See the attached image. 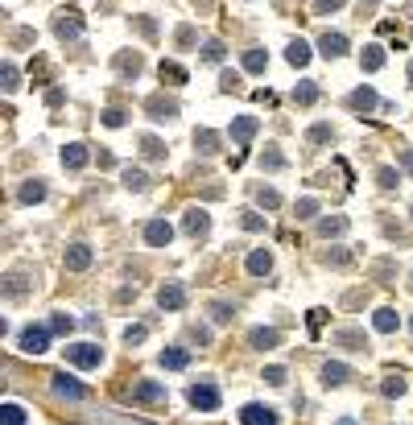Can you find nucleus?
Returning <instances> with one entry per match:
<instances>
[{
  "label": "nucleus",
  "mask_w": 413,
  "mask_h": 425,
  "mask_svg": "<svg viewBox=\"0 0 413 425\" xmlns=\"http://www.w3.org/2000/svg\"><path fill=\"white\" fill-rule=\"evenodd\" d=\"M265 165H269V169H281V165H285V157H281V153H265Z\"/></svg>",
  "instance_id": "nucleus-48"
},
{
  "label": "nucleus",
  "mask_w": 413,
  "mask_h": 425,
  "mask_svg": "<svg viewBox=\"0 0 413 425\" xmlns=\"http://www.w3.org/2000/svg\"><path fill=\"white\" fill-rule=\"evenodd\" d=\"M319 231H323L327 240H331V236H343V231H347V219H343V215H331V219L319 223Z\"/></svg>",
  "instance_id": "nucleus-27"
},
{
  "label": "nucleus",
  "mask_w": 413,
  "mask_h": 425,
  "mask_svg": "<svg viewBox=\"0 0 413 425\" xmlns=\"http://www.w3.org/2000/svg\"><path fill=\"white\" fill-rule=\"evenodd\" d=\"M232 314H236V306H223V302L211 306V318H215V322H232Z\"/></svg>",
  "instance_id": "nucleus-38"
},
{
  "label": "nucleus",
  "mask_w": 413,
  "mask_h": 425,
  "mask_svg": "<svg viewBox=\"0 0 413 425\" xmlns=\"http://www.w3.org/2000/svg\"><path fill=\"white\" fill-rule=\"evenodd\" d=\"M54 33H58L62 41H66V37H79V33H83V21H79V12H70V8H66V12H58V21H54Z\"/></svg>",
  "instance_id": "nucleus-9"
},
{
  "label": "nucleus",
  "mask_w": 413,
  "mask_h": 425,
  "mask_svg": "<svg viewBox=\"0 0 413 425\" xmlns=\"http://www.w3.org/2000/svg\"><path fill=\"white\" fill-rule=\"evenodd\" d=\"M319 50H323L327 58H343V54H347V37H343V33H331V29H327V33L319 37Z\"/></svg>",
  "instance_id": "nucleus-11"
},
{
  "label": "nucleus",
  "mask_w": 413,
  "mask_h": 425,
  "mask_svg": "<svg viewBox=\"0 0 413 425\" xmlns=\"http://www.w3.org/2000/svg\"><path fill=\"white\" fill-rule=\"evenodd\" d=\"M145 335H149L145 326H128V331H124V343H128V347H132V343H145Z\"/></svg>",
  "instance_id": "nucleus-42"
},
{
  "label": "nucleus",
  "mask_w": 413,
  "mask_h": 425,
  "mask_svg": "<svg viewBox=\"0 0 413 425\" xmlns=\"http://www.w3.org/2000/svg\"><path fill=\"white\" fill-rule=\"evenodd\" d=\"M381 393H385V397H405V380H401V376H389V380L381 384Z\"/></svg>",
  "instance_id": "nucleus-34"
},
{
  "label": "nucleus",
  "mask_w": 413,
  "mask_h": 425,
  "mask_svg": "<svg viewBox=\"0 0 413 425\" xmlns=\"http://www.w3.org/2000/svg\"><path fill=\"white\" fill-rule=\"evenodd\" d=\"M132 401H141V405H153V401H165V388H161L157 380H141V384L132 388Z\"/></svg>",
  "instance_id": "nucleus-12"
},
{
  "label": "nucleus",
  "mask_w": 413,
  "mask_h": 425,
  "mask_svg": "<svg viewBox=\"0 0 413 425\" xmlns=\"http://www.w3.org/2000/svg\"><path fill=\"white\" fill-rule=\"evenodd\" d=\"M298 215H302V219L319 215V198H302V203H298Z\"/></svg>",
  "instance_id": "nucleus-41"
},
{
  "label": "nucleus",
  "mask_w": 413,
  "mask_h": 425,
  "mask_svg": "<svg viewBox=\"0 0 413 425\" xmlns=\"http://www.w3.org/2000/svg\"><path fill=\"white\" fill-rule=\"evenodd\" d=\"M285 62H290V66H306V62H310V45H306L302 37H298V41H290V50H285Z\"/></svg>",
  "instance_id": "nucleus-19"
},
{
  "label": "nucleus",
  "mask_w": 413,
  "mask_h": 425,
  "mask_svg": "<svg viewBox=\"0 0 413 425\" xmlns=\"http://www.w3.org/2000/svg\"><path fill=\"white\" fill-rule=\"evenodd\" d=\"M265 380H269L273 388H281V384H285V368H265Z\"/></svg>",
  "instance_id": "nucleus-43"
},
{
  "label": "nucleus",
  "mask_w": 413,
  "mask_h": 425,
  "mask_svg": "<svg viewBox=\"0 0 413 425\" xmlns=\"http://www.w3.org/2000/svg\"><path fill=\"white\" fill-rule=\"evenodd\" d=\"M186 364H190V351H186V347H165V351H161V368L182 372Z\"/></svg>",
  "instance_id": "nucleus-16"
},
{
  "label": "nucleus",
  "mask_w": 413,
  "mask_h": 425,
  "mask_svg": "<svg viewBox=\"0 0 413 425\" xmlns=\"http://www.w3.org/2000/svg\"><path fill=\"white\" fill-rule=\"evenodd\" d=\"M41 198H46V186H41V182H37V178H33V182H25V186H21V203H41Z\"/></svg>",
  "instance_id": "nucleus-29"
},
{
  "label": "nucleus",
  "mask_w": 413,
  "mask_h": 425,
  "mask_svg": "<svg viewBox=\"0 0 413 425\" xmlns=\"http://www.w3.org/2000/svg\"><path fill=\"white\" fill-rule=\"evenodd\" d=\"M269 269H273V256H269V252H265V248H261V252H252V256H248V273H252V277H265V273H269Z\"/></svg>",
  "instance_id": "nucleus-21"
},
{
  "label": "nucleus",
  "mask_w": 413,
  "mask_h": 425,
  "mask_svg": "<svg viewBox=\"0 0 413 425\" xmlns=\"http://www.w3.org/2000/svg\"><path fill=\"white\" fill-rule=\"evenodd\" d=\"M323 322H327V310H310V335H319Z\"/></svg>",
  "instance_id": "nucleus-45"
},
{
  "label": "nucleus",
  "mask_w": 413,
  "mask_h": 425,
  "mask_svg": "<svg viewBox=\"0 0 413 425\" xmlns=\"http://www.w3.org/2000/svg\"><path fill=\"white\" fill-rule=\"evenodd\" d=\"M0 79H4V91H17V87H21V83H17V66H12V62H4Z\"/></svg>",
  "instance_id": "nucleus-36"
},
{
  "label": "nucleus",
  "mask_w": 413,
  "mask_h": 425,
  "mask_svg": "<svg viewBox=\"0 0 413 425\" xmlns=\"http://www.w3.org/2000/svg\"><path fill=\"white\" fill-rule=\"evenodd\" d=\"M256 128H261V120H256V116H236V120H232V141L248 145V141L256 136Z\"/></svg>",
  "instance_id": "nucleus-10"
},
{
  "label": "nucleus",
  "mask_w": 413,
  "mask_h": 425,
  "mask_svg": "<svg viewBox=\"0 0 413 425\" xmlns=\"http://www.w3.org/2000/svg\"><path fill=\"white\" fill-rule=\"evenodd\" d=\"M157 70H161V79H165V83H174V87H182V83L190 79V74H186V70H182L178 62H161Z\"/></svg>",
  "instance_id": "nucleus-24"
},
{
  "label": "nucleus",
  "mask_w": 413,
  "mask_h": 425,
  "mask_svg": "<svg viewBox=\"0 0 413 425\" xmlns=\"http://www.w3.org/2000/svg\"><path fill=\"white\" fill-rule=\"evenodd\" d=\"M203 58H207V62H219V58H223V41H207V45H203Z\"/></svg>",
  "instance_id": "nucleus-39"
},
{
  "label": "nucleus",
  "mask_w": 413,
  "mask_h": 425,
  "mask_svg": "<svg viewBox=\"0 0 413 425\" xmlns=\"http://www.w3.org/2000/svg\"><path fill=\"white\" fill-rule=\"evenodd\" d=\"M347 103H352L356 112H372V107H376L381 99H376V91H372V87H356V91L347 95Z\"/></svg>",
  "instance_id": "nucleus-14"
},
{
  "label": "nucleus",
  "mask_w": 413,
  "mask_h": 425,
  "mask_svg": "<svg viewBox=\"0 0 413 425\" xmlns=\"http://www.w3.org/2000/svg\"><path fill=\"white\" fill-rule=\"evenodd\" d=\"M372 326H376L381 335H393V331H397V310H376V314H372Z\"/></svg>",
  "instance_id": "nucleus-22"
},
{
  "label": "nucleus",
  "mask_w": 413,
  "mask_h": 425,
  "mask_svg": "<svg viewBox=\"0 0 413 425\" xmlns=\"http://www.w3.org/2000/svg\"><path fill=\"white\" fill-rule=\"evenodd\" d=\"M256 203H261V207H269V211H277V207H281V194L261 186V190H256Z\"/></svg>",
  "instance_id": "nucleus-33"
},
{
  "label": "nucleus",
  "mask_w": 413,
  "mask_h": 425,
  "mask_svg": "<svg viewBox=\"0 0 413 425\" xmlns=\"http://www.w3.org/2000/svg\"><path fill=\"white\" fill-rule=\"evenodd\" d=\"M194 149H199V153H215V149H219V132L199 128V132H194Z\"/></svg>",
  "instance_id": "nucleus-20"
},
{
  "label": "nucleus",
  "mask_w": 413,
  "mask_h": 425,
  "mask_svg": "<svg viewBox=\"0 0 413 425\" xmlns=\"http://www.w3.org/2000/svg\"><path fill=\"white\" fill-rule=\"evenodd\" d=\"M87 265H91V248H87V244H70V248H66V269H70V273H83Z\"/></svg>",
  "instance_id": "nucleus-13"
},
{
  "label": "nucleus",
  "mask_w": 413,
  "mask_h": 425,
  "mask_svg": "<svg viewBox=\"0 0 413 425\" xmlns=\"http://www.w3.org/2000/svg\"><path fill=\"white\" fill-rule=\"evenodd\" d=\"M120 182H124L128 190H137V194H141V190H149V178H145V169H124V174H120Z\"/></svg>",
  "instance_id": "nucleus-25"
},
{
  "label": "nucleus",
  "mask_w": 413,
  "mask_h": 425,
  "mask_svg": "<svg viewBox=\"0 0 413 425\" xmlns=\"http://www.w3.org/2000/svg\"><path fill=\"white\" fill-rule=\"evenodd\" d=\"M339 4H343V0H314V8H319V12H335Z\"/></svg>",
  "instance_id": "nucleus-49"
},
{
  "label": "nucleus",
  "mask_w": 413,
  "mask_h": 425,
  "mask_svg": "<svg viewBox=\"0 0 413 425\" xmlns=\"http://www.w3.org/2000/svg\"><path fill=\"white\" fill-rule=\"evenodd\" d=\"M62 165L66 169H83L87 165V145H66L62 149Z\"/></svg>",
  "instance_id": "nucleus-17"
},
{
  "label": "nucleus",
  "mask_w": 413,
  "mask_h": 425,
  "mask_svg": "<svg viewBox=\"0 0 413 425\" xmlns=\"http://www.w3.org/2000/svg\"><path fill=\"white\" fill-rule=\"evenodd\" d=\"M190 405L199 409V413H215L219 409V388L215 384H207V380H199V384H190Z\"/></svg>",
  "instance_id": "nucleus-1"
},
{
  "label": "nucleus",
  "mask_w": 413,
  "mask_h": 425,
  "mask_svg": "<svg viewBox=\"0 0 413 425\" xmlns=\"http://www.w3.org/2000/svg\"><path fill=\"white\" fill-rule=\"evenodd\" d=\"M54 393H58V397H66V401H83V397H87V388H83L74 376H66V372H58V376H54Z\"/></svg>",
  "instance_id": "nucleus-8"
},
{
  "label": "nucleus",
  "mask_w": 413,
  "mask_h": 425,
  "mask_svg": "<svg viewBox=\"0 0 413 425\" xmlns=\"http://www.w3.org/2000/svg\"><path fill=\"white\" fill-rule=\"evenodd\" d=\"M410 87H413V62H410Z\"/></svg>",
  "instance_id": "nucleus-51"
},
{
  "label": "nucleus",
  "mask_w": 413,
  "mask_h": 425,
  "mask_svg": "<svg viewBox=\"0 0 413 425\" xmlns=\"http://www.w3.org/2000/svg\"><path fill=\"white\" fill-rule=\"evenodd\" d=\"M319 99V87L314 83H302V87H294V103H302V107H310Z\"/></svg>",
  "instance_id": "nucleus-28"
},
{
  "label": "nucleus",
  "mask_w": 413,
  "mask_h": 425,
  "mask_svg": "<svg viewBox=\"0 0 413 425\" xmlns=\"http://www.w3.org/2000/svg\"><path fill=\"white\" fill-rule=\"evenodd\" d=\"M46 326H50V335H70V326H74V318H66V314H54V318H50Z\"/></svg>",
  "instance_id": "nucleus-31"
},
{
  "label": "nucleus",
  "mask_w": 413,
  "mask_h": 425,
  "mask_svg": "<svg viewBox=\"0 0 413 425\" xmlns=\"http://www.w3.org/2000/svg\"><path fill=\"white\" fill-rule=\"evenodd\" d=\"M376 182H381V186H385V190H393V186H397V182H401V178H397V174H393V169H389V165H381V169H376Z\"/></svg>",
  "instance_id": "nucleus-37"
},
{
  "label": "nucleus",
  "mask_w": 413,
  "mask_h": 425,
  "mask_svg": "<svg viewBox=\"0 0 413 425\" xmlns=\"http://www.w3.org/2000/svg\"><path fill=\"white\" fill-rule=\"evenodd\" d=\"M401 165H405V169L413 174V153H410V149H401Z\"/></svg>",
  "instance_id": "nucleus-50"
},
{
  "label": "nucleus",
  "mask_w": 413,
  "mask_h": 425,
  "mask_svg": "<svg viewBox=\"0 0 413 425\" xmlns=\"http://www.w3.org/2000/svg\"><path fill=\"white\" fill-rule=\"evenodd\" d=\"M17 347H21L25 355H41V351L50 347V326H25L21 339H17Z\"/></svg>",
  "instance_id": "nucleus-2"
},
{
  "label": "nucleus",
  "mask_w": 413,
  "mask_h": 425,
  "mask_svg": "<svg viewBox=\"0 0 413 425\" xmlns=\"http://www.w3.org/2000/svg\"><path fill=\"white\" fill-rule=\"evenodd\" d=\"M0 425H25V409L21 405H4L0 409Z\"/></svg>",
  "instance_id": "nucleus-30"
},
{
  "label": "nucleus",
  "mask_w": 413,
  "mask_h": 425,
  "mask_svg": "<svg viewBox=\"0 0 413 425\" xmlns=\"http://www.w3.org/2000/svg\"><path fill=\"white\" fill-rule=\"evenodd\" d=\"M190 41H194V29H190V25H182V29H178V45H190Z\"/></svg>",
  "instance_id": "nucleus-47"
},
{
  "label": "nucleus",
  "mask_w": 413,
  "mask_h": 425,
  "mask_svg": "<svg viewBox=\"0 0 413 425\" xmlns=\"http://www.w3.org/2000/svg\"><path fill=\"white\" fill-rule=\"evenodd\" d=\"M174 240V227L165 223V219H149L145 223V244H153V248H165Z\"/></svg>",
  "instance_id": "nucleus-4"
},
{
  "label": "nucleus",
  "mask_w": 413,
  "mask_h": 425,
  "mask_svg": "<svg viewBox=\"0 0 413 425\" xmlns=\"http://www.w3.org/2000/svg\"><path fill=\"white\" fill-rule=\"evenodd\" d=\"M240 425H277V413L269 405H244L240 409Z\"/></svg>",
  "instance_id": "nucleus-5"
},
{
  "label": "nucleus",
  "mask_w": 413,
  "mask_h": 425,
  "mask_svg": "<svg viewBox=\"0 0 413 425\" xmlns=\"http://www.w3.org/2000/svg\"><path fill=\"white\" fill-rule=\"evenodd\" d=\"M310 141H314V145L331 141V128H327V124H314V128H310Z\"/></svg>",
  "instance_id": "nucleus-44"
},
{
  "label": "nucleus",
  "mask_w": 413,
  "mask_h": 425,
  "mask_svg": "<svg viewBox=\"0 0 413 425\" xmlns=\"http://www.w3.org/2000/svg\"><path fill=\"white\" fill-rule=\"evenodd\" d=\"M141 149H145V157H165V149H161L157 136H141Z\"/></svg>",
  "instance_id": "nucleus-35"
},
{
  "label": "nucleus",
  "mask_w": 413,
  "mask_h": 425,
  "mask_svg": "<svg viewBox=\"0 0 413 425\" xmlns=\"http://www.w3.org/2000/svg\"><path fill=\"white\" fill-rule=\"evenodd\" d=\"M66 360H70L74 368H99L103 351H99L95 343H74V347H66Z\"/></svg>",
  "instance_id": "nucleus-3"
},
{
  "label": "nucleus",
  "mask_w": 413,
  "mask_h": 425,
  "mask_svg": "<svg viewBox=\"0 0 413 425\" xmlns=\"http://www.w3.org/2000/svg\"><path fill=\"white\" fill-rule=\"evenodd\" d=\"M244 227H248V231H261V227H265V219H261V215H252V211H244Z\"/></svg>",
  "instance_id": "nucleus-46"
},
{
  "label": "nucleus",
  "mask_w": 413,
  "mask_h": 425,
  "mask_svg": "<svg viewBox=\"0 0 413 425\" xmlns=\"http://www.w3.org/2000/svg\"><path fill=\"white\" fill-rule=\"evenodd\" d=\"M360 62H364V70H381V66H385V50H381V45H364Z\"/></svg>",
  "instance_id": "nucleus-23"
},
{
  "label": "nucleus",
  "mask_w": 413,
  "mask_h": 425,
  "mask_svg": "<svg viewBox=\"0 0 413 425\" xmlns=\"http://www.w3.org/2000/svg\"><path fill=\"white\" fill-rule=\"evenodd\" d=\"M182 227H186V236H194V240H199V236H207V231H211V219H207V211H203V207H190V211H186V219H182Z\"/></svg>",
  "instance_id": "nucleus-6"
},
{
  "label": "nucleus",
  "mask_w": 413,
  "mask_h": 425,
  "mask_svg": "<svg viewBox=\"0 0 413 425\" xmlns=\"http://www.w3.org/2000/svg\"><path fill=\"white\" fill-rule=\"evenodd\" d=\"M103 124H108V128H120V124H124V112H120V107H108V112H103Z\"/></svg>",
  "instance_id": "nucleus-40"
},
{
  "label": "nucleus",
  "mask_w": 413,
  "mask_h": 425,
  "mask_svg": "<svg viewBox=\"0 0 413 425\" xmlns=\"http://www.w3.org/2000/svg\"><path fill=\"white\" fill-rule=\"evenodd\" d=\"M116 70H124V74H141V58H137V54H132V58L120 54V58H116Z\"/></svg>",
  "instance_id": "nucleus-32"
},
{
  "label": "nucleus",
  "mask_w": 413,
  "mask_h": 425,
  "mask_svg": "<svg viewBox=\"0 0 413 425\" xmlns=\"http://www.w3.org/2000/svg\"><path fill=\"white\" fill-rule=\"evenodd\" d=\"M248 343H252V347H261V351H269V347H277V343H281V331H273V326H256V331L248 335Z\"/></svg>",
  "instance_id": "nucleus-15"
},
{
  "label": "nucleus",
  "mask_w": 413,
  "mask_h": 425,
  "mask_svg": "<svg viewBox=\"0 0 413 425\" xmlns=\"http://www.w3.org/2000/svg\"><path fill=\"white\" fill-rule=\"evenodd\" d=\"M347 380H352V368H347V364H327V368H323V384H327V388H331V384H347Z\"/></svg>",
  "instance_id": "nucleus-18"
},
{
  "label": "nucleus",
  "mask_w": 413,
  "mask_h": 425,
  "mask_svg": "<svg viewBox=\"0 0 413 425\" xmlns=\"http://www.w3.org/2000/svg\"><path fill=\"white\" fill-rule=\"evenodd\" d=\"M265 66H269V54H265V50H248V54H244V70H252V74H261Z\"/></svg>",
  "instance_id": "nucleus-26"
},
{
  "label": "nucleus",
  "mask_w": 413,
  "mask_h": 425,
  "mask_svg": "<svg viewBox=\"0 0 413 425\" xmlns=\"http://www.w3.org/2000/svg\"><path fill=\"white\" fill-rule=\"evenodd\" d=\"M157 306H161V310H182V306H186V289L174 285V281L161 285V289H157Z\"/></svg>",
  "instance_id": "nucleus-7"
}]
</instances>
